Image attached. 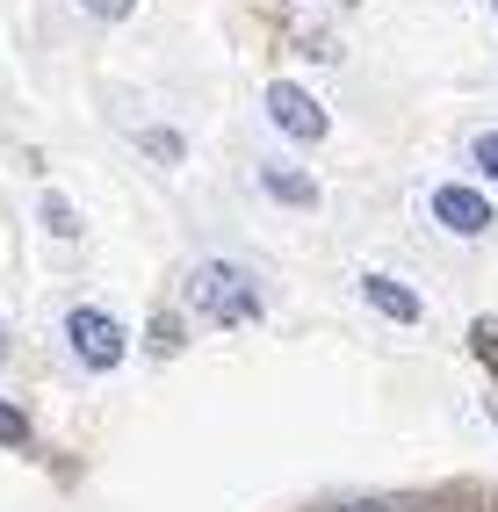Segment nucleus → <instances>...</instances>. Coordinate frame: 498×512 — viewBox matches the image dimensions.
Returning <instances> with one entry per match:
<instances>
[{"mask_svg": "<svg viewBox=\"0 0 498 512\" xmlns=\"http://www.w3.org/2000/svg\"><path fill=\"white\" fill-rule=\"evenodd\" d=\"M426 210H434V224L441 231H455V238H484L491 231V202L477 195V188H434V202H426Z\"/></svg>", "mask_w": 498, "mask_h": 512, "instance_id": "4", "label": "nucleus"}, {"mask_svg": "<svg viewBox=\"0 0 498 512\" xmlns=\"http://www.w3.org/2000/svg\"><path fill=\"white\" fill-rule=\"evenodd\" d=\"M0 448H29V419L15 412L8 397H0Z\"/></svg>", "mask_w": 498, "mask_h": 512, "instance_id": "9", "label": "nucleus"}, {"mask_svg": "<svg viewBox=\"0 0 498 512\" xmlns=\"http://www.w3.org/2000/svg\"><path fill=\"white\" fill-rule=\"evenodd\" d=\"M145 152H152L159 166H174V159H181L188 145H181V130H145Z\"/></svg>", "mask_w": 498, "mask_h": 512, "instance_id": "10", "label": "nucleus"}, {"mask_svg": "<svg viewBox=\"0 0 498 512\" xmlns=\"http://www.w3.org/2000/svg\"><path fill=\"white\" fill-rule=\"evenodd\" d=\"M260 188H268L275 202H296V210H318V181L296 174V166H260Z\"/></svg>", "mask_w": 498, "mask_h": 512, "instance_id": "6", "label": "nucleus"}, {"mask_svg": "<svg viewBox=\"0 0 498 512\" xmlns=\"http://www.w3.org/2000/svg\"><path fill=\"white\" fill-rule=\"evenodd\" d=\"M347 512H426V505H347Z\"/></svg>", "mask_w": 498, "mask_h": 512, "instance_id": "14", "label": "nucleus"}, {"mask_svg": "<svg viewBox=\"0 0 498 512\" xmlns=\"http://www.w3.org/2000/svg\"><path fill=\"white\" fill-rule=\"evenodd\" d=\"M491 426H498V397H491Z\"/></svg>", "mask_w": 498, "mask_h": 512, "instance_id": "16", "label": "nucleus"}, {"mask_svg": "<svg viewBox=\"0 0 498 512\" xmlns=\"http://www.w3.org/2000/svg\"><path fill=\"white\" fill-rule=\"evenodd\" d=\"M188 303H195V318H210V325H253L260 311H268L260 275L239 267V260H203L188 275Z\"/></svg>", "mask_w": 498, "mask_h": 512, "instance_id": "1", "label": "nucleus"}, {"mask_svg": "<svg viewBox=\"0 0 498 512\" xmlns=\"http://www.w3.org/2000/svg\"><path fill=\"white\" fill-rule=\"evenodd\" d=\"M80 8H87V15H102V22H123L130 8H138V0H80Z\"/></svg>", "mask_w": 498, "mask_h": 512, "instance_id": "13", "label": "nucleus"}, {"mask_svg": "<svg viewBox=\"0 0 498 512\" xmlns=\"http://www.w3.org/2000/svg\"><path fill=\"white\" fill-rule=\"evenodd\" d=\"M470 159H477V174H484V181H498V130H484V138L470 145Z\"/></svg>", "mask_w": 498, "mask_h": 512, "instance_id": "11", "label": "nucleus"}, {"mask_svg": "<svg viewBox=\"0 0 498 512\" xmlns=\"http://www.w3.org/2000/svg\"><path fill=\"white\" fill-rule=\"evenodd\" d=\"M0 361H8V318H0Z\"/></svg>", "mask_w": 498, "mask_h": 512, "instance_id": "15", "label": "nucleus"}, {"mask_svg": "<svg viewBox=\"0 0 498 512\" xmlns=\"http://www.w3.org/2000/svg\"><path fill=\"white\" fill-rule=\"evenodd\" d=\"M65 347H73V361L87 375H109L123 354H130V339L109 311H94V303H80V311H65Z\"/></svg>", "mask_w": 498, "mask_h": 512, "instance_id": "2", "label": "nucleus"}, {"mask_svg": "<svg viewBox=\"0 0 498 512\" xmlns=\"http://www.w3.org/2000/svg\"><path fill=\"white\" fill-rule=\"evenodd\" d=\"M470 354L491 368V383H498V318H477V325H470Z\"/></svg>", "mask_w": 498, "mask_h": 512, "instance_id": "8", "label": "nucleus"}, {"mask_svg": "<svg viewBox=\"0 0 498 512\" xmlns=\"http://www.w3.org/2000/svg\"><path fill=\"white\" fill-rule=\"evenodd\" d=\"M268 123L282 130V138H296V145H318L325 138V109H318V94L311 87H296V80H275L268 87Z\"/></svg>", "mask_w": 498, "mask_h": 512, "instance_id": "3", "label": "nucleus"}, {"mask_svg": "<svg viewBox=\"0 0 498 512\" xmlns=\"http://www.w3.org/2000/svg\"><path fill=\"white\" fill-rule=\"evenodd\" d=\"M361 296H369V311H383L390 325H419L426 318V303L405 282H390V275H361Z\"/></svg>", "mask_w": 498, "mask_h": 512, "instance_id": "5", "label": "nucleus"}, {"mask_svg": "<svg viewBox=\"0 0 498 512\" xmlns=\"http://www.w3.org/2000/svg\"><path fill=\"white\" fill-rule=\"evenodd\" d=\"M145 347H152L159 361H166V354H181V325H174V318H159V325H152V339H145Z\"/></svg>", "mask_w": 498, "mask_h": 512, "instance_id": "12", "label": "nucleus"}, {"mask_svg": "<svg viewBox=\"0 0 498 512\" xmlns=\"http://www.w3.org/2000/svg\"><path fill=\"white\" fill-rule=\"evenodd\" d=\"M37 217H44V231H58V238H80V210H73L65 195H44Z\"/></svg>", "mask_w": 498, "mask_h": 512, "instance_id": "7", "label": "nucleus"}, {"mask_svg": "<svg viewBox=\"0 0 498 512\" xmlns=\"http://www.w3.org/2000/svg\"><path fill=\"white\" fill-rule=\"evenodd\" d=\"M491 15H498V0H491Z\"/></svg>", "mask_w": 498, "mask_h": 512, "instance_id": "17", "label": "nucleus"}]
</instances>
